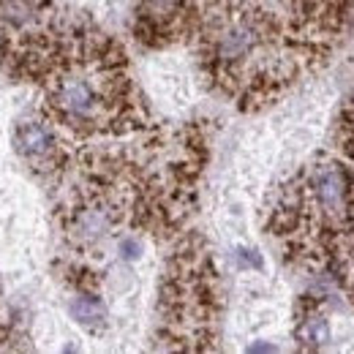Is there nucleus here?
<instances>
[{
	"mask_svg": "<svg viewBox=\"0 0 354 354\" xmlns=\"http://www.w3.org/2000/svg\"><path fill=\"white\" fill-rule=\"evenodd\" d=\"M68 310L77 319V324H82L90 333H101L104 324H106V308H104V303L95 292H77Z\"/></svg>",
	"mask_w": 354,
	"mask_h": 354,
	"instance_id": "nucleus-8",
	"label": "nucleus"
},
{
	"mask_svg": "<svg viewBox=\"0 0 354 354\" xmlns=\"http://www.w3.org/2000/svg\"><path fill=\"white\" fill-rule=\"evenodd\" d=\"M52 25L49 0H0V28L8 41L36 36Z\"/></svg>",
	"mask_w": 354,
	"mask_h": 354,
	"instance_id": "nucleus-6",
	"label": "nucleus"
},
{
	"mask_svg": "<svg viewBox=\"0 0 354 354\" xmlns=\"http://www.w3.org/2000/svg\"><path fill=\"white\" fill-rule=\"evenodd\" d=\"M275 346H267V344H254V346H248V352H272Z\"/></svg>",
	"mask_w": 354,
	"mask_h": 354,
	"instance_id": "nucleus-11",
	"label": "nucleus"
},
{
	"mask_svg": "<svg viewBox=\"0 0 354 354\" xmlns=\"http://www.w3.org/2000/svg\"><path fill=\"white\" fill-rule=\"evenodd\" d=\"M188 36L205 74L243 109L270 104L313 63L259 0H194Z\"/></svg>",
	"mask_w": 354,
	"mask_h": 354,
	"instance_id": "nucleus-1",
	"label": "nucleus"
},
{
	"mask_svg": "<svg viewBox=\"0 0 354 354\" xmlns=\"http://www.w3.org/2000/svg\"><path fill=\"white\" fill-rule=\"evenodd\" d=\"M194 0H136L133 36L147 46H167L191 33Z\"/></svg>",
	"mask_w": 354,
	"mask_h": 354,
	"instance_id": "nucleus-4",
	"label": "nucleus"
},
{
	"mask_svg": "<svg viewBox=\"0 0 354 354\" xmlns=\"http://www.w3.org/2000/svg\"><path fill=\"white\" fill-rule=\"evenodd\" d=\"M14 150L36 172H55L66 164V150L49 120L25 118L14 129Z\"/></svg>",
	"mask_w": 354,
	"mask_h": 354,
	"instance_id": "nucleus-5",
	"label": "nucleus"
},
{
	"mask_svg": "<svg viewBox=\"0 0 354 354\" xmlns=\"http://www.w3.org/2000/svg\"><path fill=\"white\" fill-rule=\"evenodd\" d=\"M167 338L175 349H210L216 316V270L199 243H183L161 286Z\"/></svg>",
	"mask_w": 354,
	"mask_h": 354,
	"instance_id": "nucleus-3",
	"label": "nucleus"
},
{
	"mask_svg": "<svg viewBox=\"0 0 354 354\" xmlns=\"http://www.w3.org/2000/svg\"><path fill=\"white\" fill-rule=\"evenodd\" d=\"M295 338L303 349H322L330 341V322L322 313V303L313 295H306V300H303L297 327H295Z\"/></svg>",
	"mask_w": 354,
	"mask_h": 354,
	"instance_id": "nucleus-7",
	"label": "nucleus"
},
{
	"mask_svg": "<svg viewBox=\"0 0 354 354\" xmlns=\"http://www.w3.org/2000/svg\"><path fill=\"white\" fill-rule=\"evenodd\" d=\"M52 123L80 133H129L145 126L120 44L98 30L52 28L49 60L41 74Z\"/></svg>",
	"mask_w": 354,
	"mask_h": 354,
	"instance_id": "nucleus-2",
	"label": "nucleus"
},
{
	"mask_svg": "<svg viewBox=\"0 0 354 354\" xmlns=\"http://www.w3.org/2000/svg\"><path fill=\"white\" fill-rule=\"evenodd\" d=\"M118 251H120V257H123L126 262H133V259H139V254H142V243H139L136 237H123V240L118 243Z\"/></svg>",
	"mask_w": 354,
	"mask_h": 354,
	"instance_id": "nucleus-9",
	"label": "nucleus"
},
{
	"mask_svg": "<svg viewBox=\"0 0 354 354\" xmlns=\"http://www.w3.org/2000/svg\"><path fill=\"white\" fill-rule=\"evenodd\" d=\"M234 259L240 267H251V270H262V257L251 248H237L234 251Z\"/></svg>",
	"mask_w": 354,
	"mask_h": 354,
	"instance_id": "nucleus-10",
	"label": "nucleus"
}]
</instances>
